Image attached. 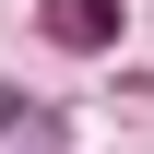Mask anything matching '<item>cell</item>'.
I'll use <instances>...</instances> for the list:
<instances>
[{
  "instance_id": "6da1fadb",
  "label": "cell",
  "mask_w": 154,
  "mask_h": 154,
  "mask_svg": "<svg viewBox=\"0 0 154 154\" xmlns=\"http://www.w3.org/2000/svg\"><path fill=\"white\" fill-rule=\"evenodd\" d=\"M48 36L59 48H107L119 36V0H48Z\"/></svg>"
}]
</instances>
